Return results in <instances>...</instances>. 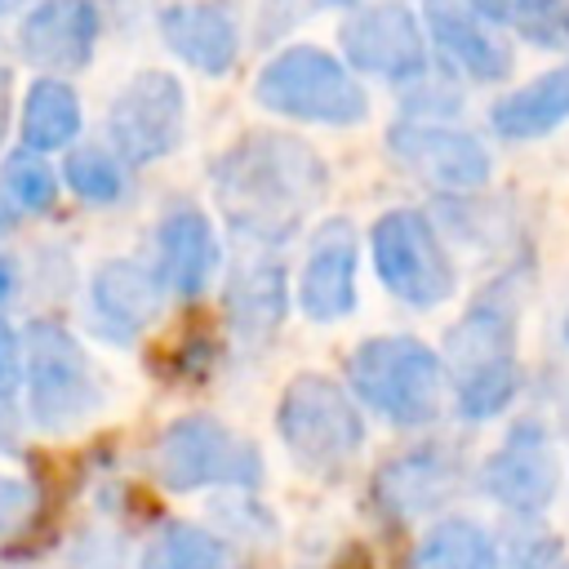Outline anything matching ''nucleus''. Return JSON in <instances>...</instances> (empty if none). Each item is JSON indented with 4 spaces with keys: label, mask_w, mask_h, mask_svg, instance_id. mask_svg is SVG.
<instances>
[{
    "label": "nucleus",
    "mask_w": 569,
    "mask_h": 569,
    "mask_svg": "<svg viewBox=\"0 0 569 569\" xmlns=\"http://www.w3.org/2000/svg\"><path fill=\"white\" fill-rule=\"evenodd\" d=\"M213 191L236 236L276 244L298 231L302 213L325 196V164L284 133H253L213 160Z\"/></svg>",
    "instance_id": "obj_1"
},
{
    "label": "nucleus",
    "mask_w": 569,
    "mask_h": 569,
    "mask_svg": "<svg viewBox=\"0 0 569 569\" xmlns=\"http://www.w3.org/2000/svg\"><path fill=\"white\" fill-rule=\"evenodd\" d=\"M356 396L396 427H427L445 405V365L418 338H369L351 351Z\"/></svg>",
    "instance_id": "obj_2"
},
{
    "label": "nucleus",
    "mask_w": 569,
    "mask_h": 569,
    "mask_svg": "<svg viewBox=\"0 0 569 569\" xmlns=\"http://www.w3.org/2000/svg\"><path fill=\"white\" fill-rule=\"evenodd\" d=\"M445 369L453 373L458 413L480 422L516 396V320L498 302L471 307L445 338Z\"/></svg>",
    "instance_id": "obj_3"
},
{
    "label": "nucleus",
    "mask_w": 569,
    "mask_h": 569,
    "mask_svg": "<svg viewBox=\"0 0 569 569\" xmlns=\"http://www.w3.org/2000/svg\"><path fill=\"white\" fill-rule=\"evenodd\" d=\"M253 98L276 116L316 120V124H360L369 111V98L356 84V76L316 44H293L276 53L258 71Z\"/></svg>",
    "instance_id": "obj_4"
},
{
    "label": "nucleus",
    "mask_w": 569,
    "mask_h": 569,
    "mask_svg": "<svg viewBox=\"0 0 569 569\" xmlns=\"http://www.w3.org/2000/svg\"><path fill=\"white\" fill-rule=\"evenodd\" d=\"M22 360H27V396H31V418L40 431H76L102 400L98 373L84 356V347L53 320H36L22 338Z\"/></svg>",
    "instance_id": "obj_5"
},
{
    "label": "nucleus",
    "mask_w": 569,
    "mask_h": 569,
    "mask_svg": "<svg viewBox=\"0 0 569 569\" xmlns=\"http://www.w3.org/2000/svg\"><path fill=\"white\" fill-rule=\"evenodd\" d=\"M276 422H280V440L289 445L293 462L316 476L342 471L365 445V422L351 396L320 373H302L284 387Z\"/></svg>",
    "instance_id": "obj_6"
},
{
    "label": "nucleus",
    "mask_w": 569,
    "mask_h": 569,
    "mask_svg": "<svg viewBox=\"0 0 569 569\" xmlns=\"http://www.w3.org/2000/svg\"><path fill=\"white\" fill-rule=\"evenodd\" d=\"M156 480L173 493L204 485H258V453L240 436H231L218 418L191 413L160 431L151 453Z\"/></svg>",
    "instance_id": "obj_7"
},
{
    "label": "nucleus",
    "mask_w": 569,
    "mask_h": 569,
    "mask_svg": "<svg viewBox=\"0 0 569 569\" xmlns=\"http://www.w3.org/2000/svg\"><path fill=\"white\" fill-rule=\"evenodd\" d=\"M378 280L409 307H436L453 293V267L436 227L413 209H391L373 222Z\"/></svg>",
    "instance_id": "obj_8"
},
{
    "label": "nucleus",
    "mask_w": 569,
    "mask_h": 569,
    "mask_svg": "<svg viewBox=\"0 0 569 569\" xmlns=\"http://www.w3.org/2000/svg\"><path fill=\"white\" fill-rule=\"evenodd\" d=\"M182 84L169 71H138L111 102L107 129L124 160L147 164L178 147L182 138Z\"/></svg>",
    "instance_id": "obj_9"
},
{
    "label": "nucleus",
    "mask_w": 569,
    "mask_h": 569,
    "mask_svg": "<svg viewBox=\"0 0 569 569\" xmlns=\"http://www.w3.org/2000/svg\"><path fill=\"white\" fill-rule=\"evenodd\" d=\"M342 53L351 67L382 80H413L427 67L422 27L409 13V4H396V0L356 9L342 22Z\"/></svg>",
    "instance_id": "obj_10"
},
{
    "label": "nucleus",
    "mask_w": 569,
    "mask_h": 569,
    "mask_svg": "<svg viewBox=\"0 0 569 569\" xmlns=\"http://www.w3.org/2000/svg\"><path fill=\"white\" fill-rule=\"evenodd\" d=\"M556 480H560L556 449H551V440H547V431L538 422L511 427L507 445L480 471L485 493L498 498L520 520H538L542 516V507L556 498Z\"/></svg>",
    "instance_id": "obj_11"
},
{
    "label": "nucleus",
    "mask_w": 569,
    "mask_h": 569,
    "mask_svg": "<svg viewBox=\"0 0 569 569\" xmlns=\"http://www.w3.org/2000/svg\"><path fill=\"white\" fill-rule=\"evenodd\" d=\"M387 147L409 173H418L422 182L445 187V191H476L489 178L485 147L462 129L409 120V124H396L387 133Z\"/></svg>",
    "instance_id": "obj_12"
},
{
    "label": "nucleus",
    "mask_w": 569,
    "mask_h": 569,
    "mask_svg": "<svg viewBox=\"0 0 569 569\" xmlns=\"http://www.w3.org/2000/svg\"><path fill=\"white\" fill-rule=\"evenodd\" d=\"M98 4L93 0H40L18 31V49L40 71H80L93 58Z\"/></svg>",
    "instance_id": "obj_13"
},
{
    "label": "nucleus",
    "mask_w": 569,
    "mask_h": 569,
    "mask_svg": "<svg viewBox=\"0 0 569 569\" xmlns=\"http://www.w3.org/2000/svg\"><path fill=\"white\" fill-rule=\"evenodd\" d=\"M298 302L311 320H338L356 302V231L351 222H325L311 236V253L302 262Z\"/></svg>",
    "instance_id": "obj_14"
},
{
    "label": "nucleus",
    "mask_w": 569,
    "mask_h": 569,
    "mask_svg": "<svg viewBox=\"0 0 569 569\" xmlns=\"http://www.w3.org/2000/svg\"><path fill=\"white\" fill-rule=\"evenodd\" d=\"M160 36L169 40V49L191 62L204 76H222L236 62L240 49V31L236 18L222 0H191V4H169L160 13Z\"/></svg>",
    "instance_id": "obj_15"
},
{
    "label": "nucleus",
    "mask_w": 569,
    "mask_h": 569,
    "mask_svg": "<svg viewBox=\"0 0 569 569\" xmlns=\"http://www.w3.org/2000/svg\"><path fill=\"white\" fill-rule=\"evenodd\" d=\"M458 480V458L445 449H413L396 462H387L373 480V502L391 520H413L422 511H436Z\"/></svg>",
    "instance_id": "obj_16"
},
{
    "label": "nucleus",
    "mask_w": 569,
    "mask_h": 569,
    "mask_svg": "<svg viewBox=\"0 0 569 569\" xmlns=\"http://www.w3.org/2000/svg\"><path fill=\"white\" fill-rule=\"evenodd\" d=\"M160 271H147L138 262H107L93 276V316L102 333L124 342L138 329H147L160 311Z\"/></svg>",
    "instance_id": "obj_17"
},
{
    "label": "nucleus",
    "mask_w": 569,
    "mask_h": 569,
    "mask_svg": "<svg viewBox=\"0 0 569 569\" xmlns=\"http://www.w3.org/2000/svg\"><path fill=\"white\" fill-rule=\"evenodd\" d=\"M156 244H160V280L178 293V298H196L209 276H213V262H218V240L204 222V213L196 209H173L160 231H156Z\"/></svg>",
    "instance_id": "obj_18"
},
{
    "label": "nucleus",
    "mask_w": 569,
    "mask_h": 569,
    "mask_svg": "<svg viewBox=\"0 0 569 569\" xmlns=\"http://www.w3.org/2000/svg\"><path fill=\"white\" fill-rule=\"evenodd\" d=\"M227 311H231L236 333H244V338H267V333L280 325V316H284V276H280V262L244 258V262L231 271Z\"/></svg>",
    "instance_id": "obj_19"
},
{
    "label": "nucleus",
    "mask_w": 569,
    "mask_h": 569,
    "mask_svg": "<svg viewBox=\"0 0 569 569\" xmlns=\"http://www.w3.org/2000/svg\"><path fill=\"white\" fill-rule=\"evenodd\" d=\"M565 120H569V62L529 80L525 89H516L493 107V129L502 138H542Z\"/></svg>",
    "instance_id": "obj_20"
},
{
    "label": "nucleus",
    "mask_w": 569,
    "mask_h": 569,
    "mask_svg": "<svg viewBox=\"0 0 569 569\" xmlns=\"http://www.w3.org/2000/svg\"><path fill=\"white\" fill-rule=\"evenodd\" d=\"M431 36H436L440 53H445L458 71H467L471 80H502V76L511 71L507 44H498L493 36H485V31H480L462 9H453V4H436V9H431Z\"/></svg>",
    "instance_id": "obj_21"
},
{
    "label": "nucleus",
    "mask_w": 569,
    "mask_h": 569,
    "mask_svg": "<svg viewBox=\"0 0 569 569\" xmlns=\"http://www.w3.org/2000/svg\"><path fill=\"white\" fill-rule=\"evenodd\" d=\"M76 133H80V98L53 76L36 80L27 89V102H22V142H27V151L67 147Z\"/></svg>",
    "instance_id": "obj_22"
},
{
    "label": "nucleus",
    "mask_w": 569,
    "mask_h": 569,
    "mask_svg": "<svg viewBox=\"0 0 569 569\" xmlns=\"http://www.w3.org/2000/svg\"><path fill=\"white\" fill-rule=\"evenodd\" d=\"M413 569H489V533L462 516H445L418 542Z\"/></svg>",
    "instance_id": "obj_23"
},
{
    "label": "nucleus",
    "mask_w": 569,
    "mask_h": 569,
    "mask_svg": "<svg viewBox=\"0 0 569 569\" xmlns=\"http://www.w3.org/2000/svg\"><path fill=\"white\" fill-rule=\"evenodd\" d=\"M142 569H231V560H227V547L209 529L173 520L151 538Z\"/></svg>",
    "instance_id": "obj_24"
},
{
    "label": "nucleus",
    "mask_w": 569,
    "mask_h": 569,
    "mask_svg": "<svg viewBox=\"0 0 569 569\" xmlns=\"http://www.w3.org/2000/svg\"><path fill=\"white\" fill-rule=\"evenodd\" d=\"M556 551V533H547L538 520H516L502 529L498 542H489V569H551Z\"/></svg>",
    "instance_id": "obj_25"
},
{
    "label": "nucleus",
    "mask_w": 569,
    "mask_h": 569,
    "mask_svg": "<svg viewBox=\"0 0 569 569\" xmlns=\"http://www.w3.org/2000/svg\"><path fill=\"white\" fill-rule=\"evenodd\" d=\"M62 178L89 204H107V200H116L124 191V173H120V164H116V156L107 147H76L67 156Z\"/></svg>",
    "instance_id": "obj_26"
},
{
    "label": "nucleus",
    "mask_w": 569,
    "mask_h": 569,
    "mask_svg": "<svg viewBox=\"0 0 569 569\" xmlns=\"http://www.w3.org/2000/svg\"><path fill=\"white\" fill-rule=\"evenodd\" d=\"M4 191H9V200H13L18 209L40 213V209L53 204L58 178H53V169H44L31 151H18V156L4 160Z\"/></svg>",
    "instance_id": "obj_27"
},
{
    "label": "nucleus",
    "mask_w": 569,
    "mask_h": 569,
    "mask_svg": "<svg viewBox=\"0 0 569 569\" xmlns=\"http://www.w3.org/2000/svg\"><path fill=\"white\" fill-rule=\"evenodd\" d=\"M36 511V493L27 480H13V476H0V538L22 529L27 516Z\"/></svg>",
    "instance_id": "obj_28"
},
{
    "label": "nucleus",
    "mask_w": 569,
    "mask_h": 569,
    "mask_svg": "<svg viewBox=\"0 0 569 569\" xmlns=\"http://www.w3.org/2000/svg\"><path fill=\"white\" fill-rule=\"evenodd\" d=\"M547 0H471V9H480L489 22H502V27H520L529 36V27L538 22Z\"/></svg>",
    "instance_id": "obj_29"
},
{
    "label": "nucleus",
    "mask_w": 569,
    "mask_h": 569,
    "mask_svg": "<svg viewBox=\"0 0 569 569\" xmlns=\"http://www.w3.org/2000/svg\"><path fill=\"white\" fill-rule=\"evenodd\" d=\"M529 40L533 44H569V0H547L542 4V13H538V22L529 27Z\"/></svg>",
    "instance_id": "obj_30"
},
{
    "label": "nucleus",
    "mask_w": 569,
    "mask_h": 569,
    "mask_svg": "<svg viewBox=\"0 0 569 569\" xmlns=\"http://www.w3.org/2000/svg\"><path fill=\"white\" fill-rule=\"evenodd\" d=\"M18 369H22V360H18V338H13V329L0 320V400H9V391L18 387Z\"/></svg>",
    "instance_id": "obj_31"
},
{
    "label": "nucleus",
    "mask_w": 569,
    "mask_h": 569,
    "mask_svg": "<svg viewBox=\"0 0 569 569\" xmlns=\"http://www.w3.org/2000/svg\"><path fill=\"white\" fill-rule=\"evenodd\" d=\"M18 445V413L9 409V400H0V449Z\"/></svg>",
    "instance_id": "obj_32"
},
{
    "label": "nucleus",
    "mask_w": 569,
    "mask_h": 569,
    "mask_svg": "<svg viewBox=\"0 0 569 569\" xmlns=\"http://www.w3.org/2000/svg\"><path fill=\"white\" fill-rule=\"evenodd\" d=\"M13 284H18V271H13V262L0 253V302L13 298Z\"/></svg>",
    "instance_id": "obj_33"
},
{
    "label": "nucleus",
    "mask_w": 569,
    "mask_h": 569,
    "mask_svg": "<svg viewBox=\"0 0 569 569\" xmlns=\"http://www.w3.org/2000/svg\"><path fill=\"white\" fill-rule=\"evenodd\" d=\"M338 569H373L369 565V556H365V547H351L342 560H338Z\"/></svg>",
    "instance_id": "obj_34"
},
{
    "label": "nucleus",
    "mask_w": 569,
    "mask_h": 569,
    "mask_svg": "<svg viewBox=\"0 0 569 569\" xmlns=\"http://www.w3.org/2000/svg\"><path fill=\"white\" fill-rule=\"evenodd\" d=\"M4 227H9V213H4V204H0V231H4Z\"/></svg>",
    "instance_id": "obj_35"
},
{
    "label": "nucleus",
    "mask_w": 569,
    "mask_h": 569,
    "mask_svg": "<svg viewBox=\"0 0 569 569\" xmlns=\"http://www.w3.org/2000/svg\"><path fill=\"white\" fill-rule=\"evenodd\" d=\"M4 9H9V0H0V13H4Z\"/></svg>",
    "instance_id": "obj_36"
},
{
    "label": "nucleus",
    "mask_w": 569,
    "mask_h": 569,
    "mask_svg": "<svg viewBox=\"0 0 569 569\" xmlns=\"http://www.w3.org/2000/svg\"><path fill=\"white\" fill-rule=\"evenodd\" d=\"M333 4H351V0H333Z\"/></svg>",
    "instance_id": "obj_37"
},
{
    "label": "nucleus",
    "mask_w": 569,
    "mask_h": 569,
    "mask_svg": "<svg viewBox=\"0 0 569 569\" xmlns=\"http://www.w3.org/2000/svg\"><path fill=\"white\" fill-rule=\"evenodd\" d=\"M565 569H569V565H565Z\"/></svg>",
    "instance_id": "obj_38"
}]
</instances>
